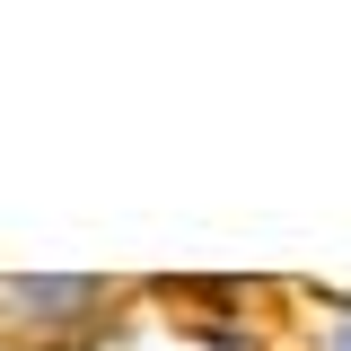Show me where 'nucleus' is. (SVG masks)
I'll return each mask as SVG.
<instances>
[{"instance_id": "1", "label": "nucleus", "mask_w": 351, "mask_h": 351, "mask_svg": "<svg viewBox=\"0 0 351 351\" xmlns=\"http://www.w3.org/2000/svg\"><path fill=\"white\" fill-rule=\"evenodd\" d=\"M18 299L27 307H80V299H97L88 281H18Z\"/></svg>"}, {"instance_id": "2", "label": "nucleus", "mask_w": 351, "mask_h": 351, "mask_svg": "<svg viewBox=\"0 0 351 351\" xmlns=\"http://www.w3.org/2000/svg\"><path fill=\"white\" fill-rule=\"evenodd\" d=\"M325 351H351V316H343V325H334V334H325Z\"/></svg>"}]
</instances>
